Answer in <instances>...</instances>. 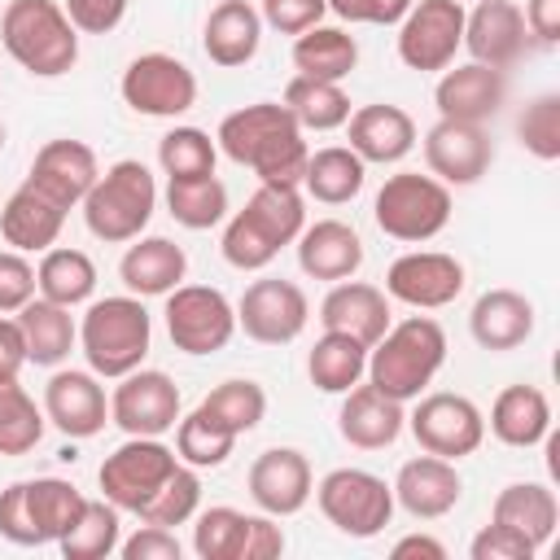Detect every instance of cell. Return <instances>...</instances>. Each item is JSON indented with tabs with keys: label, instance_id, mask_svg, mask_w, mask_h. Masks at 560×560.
I'll use <instances>...</instances> for the list:
<instances>
[{
	"label": "cell",
	"instance_id": "18",
	"mask_svg": "<svg viewBox=\"0 0 560 560\" xmlns=\"http://www.w3.org/2000/svg\"><path fill=\"white\" fill-rule=\"evenodd\" d=\"M44 420L74 442L96 438L109 424V398H105L101 376L92 368L88 372H79V368L52 372L44 385Z\"/></svg>",
	"mask_w": 560,
	"mask_h": 560
},
{
	"label": "cell",
	"instance_id": "34",
	"mask_svg": "<svg viewBox=\"0 0 560 560\" xmlns=\"http://www.w3.org/2000/svg\"><path fill=\"white\" fill-rule=\"evenodd\" d=\"M490 521L525 534L534 547H542L551 534H556V521H560V503H556V490L542 486V481H512L494 494V508H490Z\"/></svg>",
	"mask_w": 560,
	"mask_h": 560
},
{
	"label": "cell",
	"instance_id": "1",
	"mask_svg": "<svg viewBox=\"0 0 560 560\" xmlns=\"http://www.w3.org/2000/svg\"><path fill=\"white\" fill-rule=\"evenodd\" d=\"M214 144L236 166H249L258 184H289V188L302 184V171L311 158L298 118L280 101H254V105L232 109L219 122Z\"/></svg>",
	"mask_w": 560,
	"mask_h": 560
},
{
	"label": "cell",
	"instance_id": "32",
	"mask_svg": "<svg viewBox=\"0 0 560 560\" xmlns=\"http://www.w3.org/2000/svg\"><path fill=\"white\" fill-rule=\"evenodd\" d=\"M486 424L503 446L529 451V446L551 438V402H547V394L538 385H508L490 402V420Z\"/></svg>",
	"mask_w": 560,
	"mask_h": 560
},
{
	"label": "cell",
	"instance_id": "57",
	"mask_svg": "<svg viewBox=\"0 0 560 560\" xmlns=\"http://www.w3.org/2000/svg\"><path fill=\"white\" fill-rule=\"evenodd\" d=\"M525 31L538 44H556L560 39V0H525Z\"/></svg>",
	"mask_w": 560,
	"mask_h": 560
},
{
	"label": "cell",
	"instance_id": "11",
	"mask_svg": "<svg viewBox=\"0 0 560 560\" xmlns=\"http://www.w3.org/2000/svg\"><path fill=\"white\" fill-rule=\"evenodd\" d=\"M464 48V0H416L398 22V61L433 74Z\"/></svg>",
	"mask_w": 560,
	"mask_h": 560
},
{
	"label": "cell",
	"instance_id": "53",
	"mask_svg": "<svg viewBox=\"0 0 560 560\" xmlns=\"http://www.w3.org/2000/svg\"><path fill=\"white\" fill-rule=\"evenodd\" d=\"M468 556H472V560H534V556H538V547H534L525 534H516V529H508V525L490 521V525L472 538Z\"/></svg>",
	"mask_w": 560,
	"mask_h": 560
},
{
	"label": "cell",
	"instance_id": "45",
	"mask_svg": "<svg viewBox=\"0 0 560 560\" xmlns=\"http://www.w3.org/2000/svg\"><path fill=\"white\" fill-rule=\"evenodd\" d=\"M232 446H236V433H228L201 407L179 416V424H175V455L188 468H219V464H228Z\"/></svg>",
	"mask_w": 560,
	"mask_h": 560
},
{
	"label": "cell",
	"instance_id": "38",
	"mask_svg": "<svg viewBox=\"0 0 560 560\" xmlns=\"http://www.w3.org/2000/svg\"><path fill=\"white\" fill-rule=\"evenodd\" d=\"M363 372H368V346L346 337V332H328L324 328V337L306 354V376L324 394H346L350 385L363 381Z\"/></svg>",
	"mask_w": 560,
	"mask_h": 560
},
{
	"label": "cell",
	"instance_id": "3",
	"mask_svg": "<svg viewBox=\"0 0 560 560\" xmlns=\"http://www.w3.org/2000/svg\"><path fill=\"white\" fill-rule=\"evenodd\" d=\"M446 363V332L438 319L429 315H407L402 324H389L381 332V341L368 346V381L398 398V402H411L424 394V385L442 372Z\"/></svg>",
	"mask_w": 560,
	"mask_h": 560
},
{
	"label": "cell",
	"instance_id": "42",
	"mask_svg": "<svg viewBox=\"0 0 560 560\" xmlns=\"http://www.w3.org/2000/svg\"><path fill=\"white\" fill-rule=\"evenodd\" d=\"M197 407H201L210 420H219L228 433L241 438V433H249V429L262 424V416H267V394H262L258 381H249V376H232V381L214 385Z\"/></svg>",
	"mask_w": 560,
	"mask_h": 560
},
{
	"label": "cell",
	"instance_id": "36",
	"mask_svg": "<svg viewBox=\"0 0 560 560\" xmlns=\"http://www.w3.org/2000/svg\"><path fill=\"white\" fill-rule=\"evenodd\" d=\"M35 289H39V298L74 311V306L92 302V293H96V262L70 245L44 249V258L35 267Z\"/></svg>",
	"mask_w": 560,
	"mask_h": 560
},
{
	"label": "cell",
	"instance_id": "9",
	"mask_svg": "<svg viewBox=\"0 0 560 560\" xmlns=\"http://www.w3.org/2000/svg\"><path fill=\"white\" fill-rule=\"evenodd\" d=\"M179 468V455L162 438H127L118 451L105 455L96 486L101 499H109L118 512H136L158 494V486Z\"/></svg>",
	"mask_w": 560,
	"mask_h": 560
},
{
	"label": "cell",
	"instance_id": "22",
	"mask_svg": "<svg viewBox=\"0 0 560 560\" xmlns=\"http://www.w3.org/2000/svg\"><path fill=\"white\" fill-rule=\"evenodd\" d=\"M529 44L525 13L516 0H477L472 13H464V48L472 61L508 70Z\"/></svg>",
	"mask_w": 560,
	"mask_h": 560
},
{
	"label": "cell",
	"instance_id": "23",
	"mask_svg": "<svg viewBox=\"0 0 560 560\" xmlns=\"http://www.w3.org/2000/svg\"><path fill=\"white\" fill-rule=\"evenodd\" d=\"M407 429V411L398 398L381 394L372 381L363 385H350L346 398H341V411H337V433L359 446V451H385L398 442V433Z\"/></svg>",
	"mask_w": 560,
	"mask_h": 560
},
{
	"label": "cell",
	"instance_id": "27",
	"mask_svg": "<svg viewBox=\"0 0 560 560\" xmlns=\"http://www.w3.org/2000/svg\"><path fill=\"white\" fill-rule=\"evenodd\" d=\"M293 245H298V267L311 280H324V284L350 280L363 267V241L341 219H315V223H306Z\"/></svg>",
	"mask_w": 560,
	"mask_h": 560
},
{
	"label": "cell",
	"instance_id": "10",
	"mask_svg": "<svg viewBox=\"0 0 560 560\" xmlns=\"http://www.w3.org/2000/svg\"><path fill=\"white\" fill-rule=\"evenodd\" d=\"M166 332L184 354H214L236 332V306L214 284H175L166 293Z\"/></svg>",
	"mask_w": 560,
	"mask_h": 560
},
{
	"label": "cell",
	"instance_id": "20",
	"mask_svg": "<svg viewBox=\"0 0 560 560\" xmlns=\"http://www.w3.org/2000/svg\"><path fill=\"white\" fill-rule=\"evenodd\" d=\"M249 499L258 503V512L267 516H293L311 503L315 477H311V459L298 446H271L249 464Z\"/></svg>",
	"mask_w": 560,
	"mask_h": 560
},
{
	"label": "cell",
	"instance_id": "49",
	"mask_svg": "<svg viewBox=\"0 0 560 560\" xmlns=\"http://www.w3.org/2000/svg\"><path fill=\"white\" fill-rule=\"evenodd\" d=\"M516 136L538 162H556L560 158V96L556 92L534 96L516 118Z\"/></svg>",
	"mask_w": 560,
	"mask_h": 560
},
{
	"label": "cell",
	"instance_id": "19",
	"mask_svg": "<svg viewBox=\"0 0 560 560\" xmlns=\"http://www.w3.org/2000/svg\"><path fill=\"white\" fill-rule=\"evenodd\" d=\"M96 175H101V166H96L92 144L61 136V140H48V144L35 153V162H31V171H26L22 184H31L35 192H44L52 206H61V210L70 214V210L83 206V197L92 192Z\"/></svg>",
	"mask_w": 560,
	"mask_h": 560
},
{
	"label": "cell",
	"instance_id": "14",
	"mask_svg": "<svg viewBox=\"0 0 560 560\" xmlns=\"http://www.w3.org/2000/svg\"><path fill=\"white\" fill-rule=\"evenodd\" d=\"M179 385L158 368H136L118 376L109 394V420L127 438H162L179 424Z\"/></svg>",
	"mask_w": 560,
	"mask_h": 560
},
{
	"label": "cell",
	"instance_id": "25",
	"mask_svg": "<svg viewBox=\"0 0 560 560\" xmlns=\"http://www.w3.org/2000/svg\"><path fill=\"white\" fill-rule=\"evenodd\" d=\"M319 324L328 332H346V337L372 346L389 328V298H385V289H376L368 280H354V276L337 280L319 302Z\"/></svg>",
	"mask_w": 560,
	"mask_h": 560
},
{
	"label": "cell",
	"instance_id": "16",
	"mask_svg": "<svg viewBox=\"0 0 560 560\" xmlns=\"http://www.w3.org/2000/svg\"><path fill=\"white\" fill-rule=\"evenodd\" d=\"M459 293H464V262L442 249L398 254L385 271V298L416 306V311H442Z\"/></svg>",
	"mask_w": 560,
	"mask_h": 560
},
{
	"label": "cell",
	"instance_id": "29",
	"mask_svg": "<svg viewBox=\"0 0 560 560\" xmlns=\"http://www.w3.org/2000/svg\"><path fill=\"white\" fill-rule=\"evenodd\" d=\"M468 332L481 350H516L534 332V302L516 289H486L468 311Z\"/></svg>",
	"mask_w": 560,
	"mask_h": 560
},
{
	"label": "cell",
	"instance_id": "51",
	"mask_svg": "<svg viewBox=\"0 0 560 560\" xmlns=\"http://www.w3.org/2000/svg\"><path fill=\"white\" fill-rule=\"evenodd\" d=\"M35 267L18 249H0V315H18L35 298Z\"/></svg>",
	"mask_w": 560,
	"mask_h": 560
},
{
	"label": "cell",
	"instance_id": "60",
	"mask_svg": "<svg viewBox=\"0 0 560 560\" xmlns=\"http://www.w3.org/2000/svg\"><path fill=\"white\" fill-rule=\"evenodd\" d=\"M0 149H4V122H0Z\"/></svg>",
	"mask_w": 560,
	"mask_h": 560
},
{
	"label": "cell",
	"instance_id": "47",
	"mask_svg": "<svg viewBox=\"0 0 560 560\" xmlns=\"http://www.w3.org/2000/svg\"><path fill=\"white\" fill-rule=\"evenodd\" d=\"M214 162H219V144L201 127H171L158 140V166L166 171V179L214 175Z\"/></svg>",
	"mask_w": 560,
	"mask_h": 560
},
{
	"label": "cell",
	"instance_id": "8",
	"mask_svg": "<svg viewBox=\"0 0 560 560\" xmlns=\"http://www.w3.org/2000/svg\"><path fill=\"white\" fill-rule=\"evenodd\" d=\"M311 494L324 521L346 538H376L394 516V486L368 468H332Z\"/></svg>",
	"mask_w": 560,
	"mask_h": 560
},
{
	"label": "cell",
	"instance_id": "56",
	"mask_svg": "<svg viewBox=\"0 0 560 560\" xmlns=\"http://www.w3.org/2000/svg\"><path fill=\"white\" fill-rule=\"evenodd\" d=\"M416 0H328V9L341 22H368V26H394Z\"/></svg>",
	"mask_w": 560,
	"mask_h": 560
},
{
	"label": "cell",
	"instance_id": "28",
	"mask_svg": "<svg viewBox=\"0 0 560 560\" xmlns=\"http://www.w3.org/2000/svg\"><path fill=\"white\" fill-rule=\"evenodd\" d=\"M188 276V254L171 236H136L118 262V280L136 298H166Z\"/></svg>",
	"mask_w": 560,
	"mask_h": 560
},
{
	"label": "cell",
	"instance_id": "21",
	"mask_svg": "<svg viewBox=\"0 0 560 560\" xmlns=\"http://www.w3.org/2000/svg\"><path fill=\"white\" fill-rule=\"evenodd\" d=\"M459 494H464V481H459L455 459H442L429 451L407 459L394 477V503L416 521H438V516L455 512Z\"/></svg>",
	"mask_w": 560,
	"mask_h": 560
},
{
	"label": "cell",
	"instance_id": "46",
	"mask_svg": "<svg viewBox=\"0 0 560 560\" xmlns=\"http://www.w3.org/2000/svg\"><path fill=\"white\" fill-rule=\"evenodd\" d=\"M249 516L254 512H236V508H206L192 521V551L201 560H245V534H249Z\"/></svg>",
	"mask_w": 560,
	"mask_h": 560
},
{
	"label": "cell",
	"instance_id": "33",
	"mask_svg": "<svg viewBox=\"0 0 560 560\" xmlns=\"http://www.w3.org/2000/svg\"><path fill=\"white\" fill-rule=\"evenodd\" d=\"M13 319H18L22 341H26V363H35V368H57L79 346V324H74L70 306H57L39 293Z\"/></svg>",
	"mask_w": 560,
	"mask_h": 560
},
{
	"label": "cell",
	"instance_id": "2",
	"mask_svg": "<svg viewBox=\"0 0 560 560\" xmlns=\"http://www.w3.org/2000/svg\"><path fill=\"white\" fill-rule=\"evenodd\" d=\"M306 228V201L289 184H258L245 210H236L223 228V258L236 271H262L284 245L298 241Z\"/></svg>",
	"mask_w": 560,
	"mask_h": 560
},
{
	"label": "cell",
	"instance_id": "43",
	"mask_svg": "<svg viewBox=\"0 0 560 560\" xmlns=\"http://www.w3.org/2000/svg\"><path fill=\"white\" fill-rule=\"evenodd\" d=\"M83 503H88V499H83L79 486L66 481V477H35V481H26V508H31L35 525H39L44 542H57V538L79 521Z\"/></svg>",
	"mask_w": 560,
	"mask_h": 560
},
{
	"label": "cell",
	"instance_id": "24",
	"mask_svg": "<svg viewBox=\"0 0 560 560\" xmlns=\"http://www.w3.org/2000/svg\"><path fill=\"white\" fill-rule=\"evenodd\" d=\"M508 96V74L481 61L468 66H446V74L433 88V105L442 118H459V122H486L490 114H499Z\"/></svg>",
	"mask_w": 560,
	"mask_h": 560
},
{
	"label": "cell",
	"instance_id": "44",
	"mask_svg": "<svg viewBox=\"0 0 560 560\" xmlns=\"http://www.w3.org/2000/svg\"><path fill=\"white\" fill-rule=\"evenodd\" d=\"M44 411L35 398L18 385V376L0 381V455H26L44 438Z\"/></svg>",
	"mask_w": 560,
	"mask_h": 560
},
{
	"label": "cell",
	"instance_id": "41",
	"mask_svg": "<svg viewBox=\"0 0 560 560\" xmlns=\"http://www.w3.org/2000/svg\"><path fill=\"white\" fill-rule=\"evenodd\" d=\"M118 529H122L118 525V508L109 499H88L79 521L57 538V551L66 560H105V556L118 551V538H122Z\"/></svg>",
	"mask_w": 560,
	"mask_h": 560
},
{
	"label": "cell",
	"instance_id": "37",
	"mask_svg": "<svg viewBox=\"0 0 560 560\" xmlns=\"http://www.w3.org/2000/svg\"><path fill=\"white\" fill-rule=\"evenodd\" d=\"M293 66L306 79H328L341 83L359 66V44L341 26H311L293 39Z\"/></svg>",
	"mask_w": 560,
	"mask_h": 560
},
{
	"label": "cell",
	"instance_id": "39",
	"mask_svg": "<svg viewBox=\"0 0 560 560\" xmlns=\"http://www.w3.org/2000/svg\"><path fill=\"white\" fill-rule=\"evenodd\" d=\"M302 131H337L346 127L350 118V96L341 83H328V79H306V74H293L289 88H284V101H280Z\"/></svg>",
	"mask_w": 560,
	"mask_h": 560
},
{
	"label": "cell",
	"instance_id": "55",
	"mask_svg": "<svg viewBox=\"0 0 560 560\" xmlns=\"http://www.w3.org/2000/svg\"><path fill=\"white\" fill-rule=\"evenodd\" d=\"M127 4L131 0H61V9L79 35H109L127 18Z\"/></svg>",
	"mask_w": 560,
	"mask_h": 560
},
{
	"label": "cell",
	"instance_id": "17",
	"mask_svg": "<svg viewBox=\"0 0 560 560\" xmlns=\"http://www.w3.org/2000/svg\"><path fill=\"white\" fill-rule=\"evenodd\" d=\"M494 162V144L481 122H459V118H438L424 131V166L433 179L446 188L477 184Z\"/></svg>",
	"mask_w": 560,
	"mask_h": 560
},
{
	"label": "cell",
	"instance_id": "52",
	"mask_svg": "<svg viewBox=\"0 0 560 560\" xmlns=\"http://www.w3.org/2000/svg\"><path fill=\"white\" fill-rule=\"evenodd\" d=\"M324 13H328V0H262V9H258V18L280 35H302V31L319 26Z\"/></svg>",
	"mask_w": 560,
	"mask_h": 560
},
{
	"label": "cell",
	"instance_id": "6",
	"mask_svg": "<svg viewBox=\"0 0 560 560\" xmlns=\"http://www.w3.org/2000/svg\"><path fill=\"white\" fill-rule=\"evenodd\" d=\"M153 210H158V184H153V171L136 158L105 166L96 175L92 192L83 197V223L105 245L136 241L149 228Z\"/></svg>",
	"mask_w": 560,
	"mask_h": 560
},
{
	"label": "cell",
	"instance_id": "15",
	"mask_svg": "<svg viewBox=\"0 0 560 560\" xmlns=\"http://www.w3.org/2000/svg\"><path fill=\"white\" fill-rule=\"evenodd\" d=\"M407 429L420 451L442 459H464L486 442V416L464 394H424L407 416Z\"/></svg>",
	"mask_w": 560,
	"mask_h": 560
},
{
	"label": "cell",
	"instance_id": "50",
	"mask_svg": "<svg viewBox=\"0 0 560 560\" xmlns=\"http://www.w3.org/2000/svg\"><path fill=\"white\" fill-rule=\"evenodd\" d=\"M0 538H9L13 547H44V534L26 508V481L0 490Z\"/></svg>",
	"mask_w": 560,
	"mask_h": 560
},
{
	"label": "cell",
	"instance_id": "58",
	"mask_svg": "<svg viewBox=\"0 0 560 560\" xmlns=\"http://www.w3.org/2000/svg\"><path fill=\"white\" fill-rule=\"evenodd\" d=\"M26 368V341L13 315H0V381L18 376Z\"/></svg>",
	"mask_w": 560,
	"mask_h": 560
},
{
	"label": "cell",
	"instance_id": "12",
	"mask_svg": "<svg viewBox=\"0 0 560 560\" xmlns=\"http://www.w3.org/2000/svg\"><path fill=\"white\" fill-rule=\"evenodd\" d=\"M118 92L144 118H179L197 105V74L171 52H140L122 70Z\"/></svg>",
	"mask_w": 560,
	"mask_h": 560
},
{
	"label": "cell",
	"instance_id": "40",
	"mask_svg": "<svg viewBox=\"0 0 560 560\" xmlns=\"http://www.w3.org/2000/svg\"><path fill=\"white\" fill-rule=\"evenodd\" d=\"M166 210L179 228L206 232L228 219V188L219 175H197V179H166Z\"/></svg>",
	"mask_w": 560,
	"mask_h": 560
},
{
	"label": "cell",
	"instance_id": "26",
	"mask_svg": "<svg viewBox=\"0 0 560 560\" xmlns=\"http://www.w3.org/2000/svg\"><path fill=\"white\" fill-rule=\"evenodd\" d=\"M346 131H350V149L363 162H376V166L402 162L416 149V118L402 105H389V101L350 109Z\"/></svg>",
	"mask_w": 560,
	"mask_h": 560
},
{
	"label": "cell",
	"instance_id": "54",
	"mask_svg": "<svg viewBox=\"0 0 560 560\" xmlns=\"http://www.w3.org/2000/svg\"><path fill=\"white\" fill-rule=\"evenodd\" d=\"M118 556H122V560H179L184 547H179L175 529L140 521V529H136L131 538H118Z\"/></svg>",
	"mask_w": 560,
	"mask_h": 560
},
{
	"label": "cell",
	"instance_id": "7",
	"mask_svg": "<svg viewBox=\"0 0 560 560\" xmlns=\"http://www.w3.org/2000/svg\"><path fill=\"white\" fill-rule=\"evenodd\" d=\"M372 219L385 236H394L402 245L433 241L451 223V188L433 175L398 171L381 184V192L372 201Z\"/></svg>",
	"mask_w": 560,
	"mask_h": 560
},
{
	"label": "cell",
	"instance_id": "31",
	"mask_svg": "<svg viewBox=\"0 0 560 560\" xmlns=\"http://www.w3.org/2000/svg\"><path fill=\"white\" fill-rule=\"evenodd\" d=\"M61 223H66V210L52 206L31 184H22L18 192H9V201L0 206V236L18 254H44V249H52L57 236H61Z\"/></svg>",
	"mask_w": 560,
	"mask_h": 560
},
{
	"label": "cell",
	"instance_id": "35",
	"mask_svg": "<svg viewBox=\"0 0 560 560\" xmlns=\"http://www.w3.org/2000/svg\"><path fill=\"white\" fill-rule=\"evenodd\" d=\"M363 179H368V162L350 149V144H324L306 158V171H302V188L324 201V206H346L363 192Z\"/></svg>",
	"mask_w": 560,
	"mask_h": 560
},
{
	"label": "cell",
	"instance_id": "13",
	"mask_svg": "<svg viewBox=\"0 0 560 560\" xmlns=\"http://www.w3.org/2000/svg\"><path fill=\"white\" fill-rule=\"evenodd\" d=\"M306 319H311V302H306L302 284H293L284 276L254 280L236 302V328H245V337L258 341V346L298 341Z\"/></svg>",
	"mask_w": 560,
	"mask_h": 560
},
{
	"label": "cell",
	"instance_id": "5",
	"mask_svg": "<svg viewBox=\"0 0 560 560\" xmlns=\"http://www.w3.org/2000/svg\"><path fill=\"white\" fill-rule=\"evenodd\" d=\"M0 44L35 79H57L79 61V31L61 0H9L0 13Z\"/></svg>",
	"mask_w": 560,
	"mask_h": 560
},
{
	"label": "cell",
	"instance_id": "30",
	"mask_svg": "<svg viewBox=\"0 0 560 560\" xmlns=\"http://www.w3.org/2000/svg\"><path fill=\"white\" fill-rule=\"evenodd\" d=\"M258 44H262V18L249 0H223L210 9L206 26H201V48L214 66L236 70V66L254 61Z\"/></svg>",
	"mask_w": 560,
	"mask_h": 560
},
{
	"label": "cell",
	"instance_id": "4",
	"mask_svg": "<svg viewBox=\"0 0 560 560\" xmlns=\"http://www.w3.org/2000/svg\"><path fill=\"white\" fill-rule=\"evenodd\" d=\"M149 346H153V319L144 311V298L114 293V298L88 302V311L79 319V350L96 376L118 381V376L136 372L144 363Z\"/></svg>",
	"mask_w": 560,
	"mask_h": 560
},
{
	"label": "cell",
	"instance_id": "59",
	"mask_svg": "<svg viewBox=\"0 0 560 560\" xmlns=\"http://www.w3.org/2000/svg\"><path fill=\"white\" fill-rule=\"evenodd\" d=\"M394 560H446V547L433 538V534H407L389 547Z\"/></svg>",
	"mask_w": 560,
	"mask_h": 560
},
{
	"label": "cell",
	"instance_id": "48",
	"mask_svg": "<svg viewBox=\"0 0 560 560\" xmlns=\"http://www.w3.org/2000/svg\"><path fill=\"white\" fill-rule=\"evenodd\" d=\"M197 508H201V477H197V468L179 464V468L158 486V494L140 508V521L175 529V525L192 521V516H197Z\"/></svg>",
	"mask_w": 560,
	"mask_h": 560
}]
</instances>
